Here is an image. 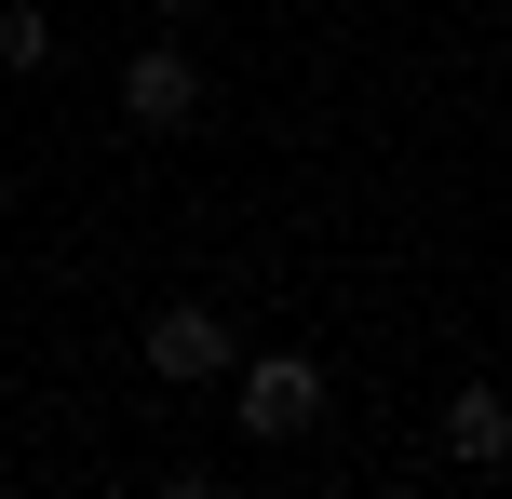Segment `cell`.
<instances>
[{"label": "cell", "mask_w": 512, "mask_h": 499, "mask_svg": "<svg viewBox=\"0 0 512 499\" xmlns=\"http://www.w3.org/2000/svg\"><path fill=\"white\" fill-rule=\"evenodd\" d=\"M230 419L256 432V446H297V432L324 419V365H310V351H256V365H243V405H230Z\"/></svg>", "instance_id": "cell-1"}, {"label": "cell", "mask_w": 512, "mask_h": 499, "mask_svg": "<svg viewBox=\"0 0 512 499\" xmlns=\"http://www.w3.org/2000/svg\"><path fill=\"white\" fill-rule=\"evenodd\" d=\"M149 365H162V378H230L243 338H230L216 297H162V311H149Z\"/></svg>", "instance_id": "cell-2"}, {"label": "cell", "mask_w": 512, "mask_h": 499, "mask_svg": "<svg viewBox=\"0 0 512 499\" xmlns=\"http://www.w3.org/2000/svg\"><path fill=\"white\" fill-rule=\"evenodd\" d=\"M41 54H54V14L41 0H0V68H41Z\"/></svg>", "instance_id": "cell-5"}, {"label": "cell", "mask_w": 512, "mask_h": 499, "mask_svg": "<svg viewBox=\"0 0 512 499\" xmlns=\"http://www.w3.org/2000/svg\"><path fill=\"white\" fill-rule=\"evenodd\" d=\"M122 122H149V135H176V122H203V68H189L176 41H149L122 68Z\"/></svg>", "instance_id": "cell-3"}, {"label": "cell", "mask_w": 512, "mask_h": 499, "mask_svg": "<svg viewBox=\"0 0 512 499\" xmlns=\"http://www.w3.org/2000/svg\"><path fill=\"white\" fill-rule=\"evenodd\" d=\"M445 459H459V473H499V459H512V405L499 392H459V405H445Z\"/></svg>", "instance_id": "cell-4"}]
</instances>
